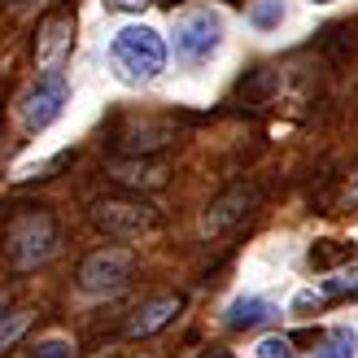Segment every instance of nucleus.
I'll return each mask as SVG.
<instances>
[{
	"label": "nucleus",
	"mask_w": 358,
	"mask_h": 358,
	"mask_svg": "<svg viewBox=\"0 0 358 358\" xmlns=\"http://www.w3.org/2000/svg\"><path fill=\"white\" fill-rule=\"evenodd\" d=\"M149 0H101V9L105 13H140Z\"/></svg>",
	"instance_id": "obj_22"
},
{
	"label": "nucleus",
	"mask_w": 358,
	"mask_h": 358,
	"mask_svg": "<svg viewBox=\"0 0 358 358\" xmlns=\"http://www.w3.org/2000/svg\"><path fill=\"white\" fill-rule=\"evenodd\" d=\"M280 79H284L280 66H258L254 75L241 79L236 92H241V101H249V105H271V101L280 96Z\"/></svg>",
	"instance_id": "obj_13"
},
{
	"label": "nucleus",
	"mask_w": 358,
	"mask_h": 358,
	"mask_svg": "<svg viewBox=\"0 0 358 358\" xmlns=\"http://www.w3.org/2000/svg\"><path fill=\"white\" fill-rule=\"evenodd\" d=\"M354 262V245L350 241H315L310 249H306V266L310 271H328V275H336L341 266H350Z\"/></svg>",
	"instance_id": "obj_12"
},
{
	"label": "nucleus",
	"mask_w": 358,
	"mask_h": 358,
	"mask_svg": "<svg viewBox=\"0 0 358 358\" xmlns=\"http://www.w3.org/2000/svg\"><path fill=\"white\" fill-rule=\"evenodd\" d=\"M258 206V188L254 184H236V188H227L219 201H210V210L201 214V231L206 236H223L227 227H236L241 219H249Z\"/></svg>",
	"instance_id": "obj_8"
},
{
	"label": "nucleus",
	"mask_w": 358,
	"mask_h": 358,
	"mask_svg": "<svg viewBox=\"0 0 358 358\" xmlns=\"http://www.w3.org/2000/svg\"><path fill=\"white\" fill-rule=\"evenodd\" d=\"M70 48V17H48L40 31V44H35V57L44 62V70L57 62V52Z\"/></svg>",
	"instance_id": "obj_14"
},
{
	"label": "nucleus",
	"mask_w": 358,
	"mask_h": 358,
	"mask_svg": "<svg viewBox=\"0 0 358 358\" xmlns=\"http://www.w3.org/2000/svg\"><path fill=\"white\" fill-rule=\"evenodd\" d=\"M92 223L110 236L131 241L140 231L153 227V206L140 201V196H96L92 201Z\"/></svg>",
	"instance_id": "obj_5"
},
{
	"label": "nucleus",
	"mask_w": 358,
	"mask_h": 358,
	"mask_svg": "<svg viewBox=\"0 0 358 358\" xmlns=\"http://www.w3.org/2000/svg\"><path fill=\"white\" fill-rule=\"evenodd\" d=\"M254 358H293V345L284 336H262L254 345Z\"/></svg>",
	"instance_id": "obj_21"
},
{
	"label": "nucleus",
	"mask_w": 358,
	"mask_h": 358,
	"mask_svg": "<svg viewBox=\"0 0 358 358\" xmlns=\"http://www.w3.org/2000/svg\"><path fill=\"white\" fill-rule=\"evenodd\" d=\"M70 105V75L62 66H48L40 79L31 83V92L22 96V105H17V118H22L27 131H44L52 127Z\"/></svg>",
	"instance_id": "obj_4"
},
{
	"label": "nucleus",
	"mask_w": 358,
	"mask_h": 358,
	"mask_svg": "<svg viewBox=\"0 0 358 358\" xmlns=\"http://www.w3.org/2000/svg\"><path fill=\"white\" fill-rule=\"evenodd\" d=\"M31 358H75V345L66 336H48V341H40L31 350Z\"/></svg>",
	"instance_id": "obj_20"
},
{
	"label": "nucleus",
	"mask_w": 358,
	"mask_h": 358,
	"mask_svg": "<svg viewBox=\"0 0 358 358\" xmlns=\"http://www.w3.org/2000/svg\"><path fill=\"white\" fill-rule=\"evenodd\" d=\"M310 358H358V336H354V328H332L324 336V345H319Z\"/></svg>",
	"instance_id": "obj_16"
},
{
	"label": "nucleus",
	"mask_w": 358,
	"mask_h": 358,
	"mask_svg": "<svg viewBox=\"0 0 358 358\" xmlns=\"http://www.w3.org/2000/svg\"><path fill=\"white\" fill-rule=\"evenodd\" d=\"M171 48L162 40V31H153L145 22H127L110 35L105 44V66L122 87H149L166 75Z\"/></svg>",
	"instance_id": "obj_1"
},
{
	"label": "nucleus",
	"mask_w": 358,
	"mask_h": 358,
	"mask_svg": "<svg viewBox=\"0 0 358 358\" xmlns=\"http://www.w3.org/2000/svg\"><path fill=\"white\" fill-rule=\"evenodd\" d=\"M350 206H358V175H354V184H350Z\"/></svg>",
	"instance_id": "obj_24"
},
{
	"label": "nucleus",
	"mask_w": 358,
	"mask_h": 358,
	"mask_svg": "<svg viewBox=\"0 0 358 358\" xmlns=\"http://www.w3.org/2000/svg\"><path fill=\"white\" fill-rule=\"evenodd\" d=\"M319 306H324V293H310V289H306V293H297V297H293V310H297V315L319 310Z\"/></svg>",
	"instance_id": "obj_23"
},
{
	"label": "nucleus",
	"mask_w": 358,
	"mask_h": 358,
	"mask_svg": "<svg viewBox=\"0 0 358 358\" xmlns=\"http://www.w3.org/2000/svg\"><path fill=\"white\" fill-rule=\"evenodd\" d=\"M105 171H110V179L122 188H162L166 184V166L149 162V157H114Z\"/></svg>",
	"instance_id": "obj_9"
},
{
	"label": "nucleus",
	"mask_w": 358,
	"mask_h": 358,
	"mask_svg": "<svg viewBox=\"0 0 358 358\" xmlns=\"http://www.w3.org/2000/svg\"><path fill=\"white\" fill-rule=\"evenodd\" d=\"M27 324H31V315H27V310H13V315L0 319V354L17 345V336L27 332Z\"/></svg>",
	"instance_id": "obj_19"
},
{
	"label": "nucleus",
	"mask_w": 358,
	"mask_h": 358,
	"mask_svg": "<svg viewBox=\"0 0 358 358\" xmlns=\"http://www.w3.org/2000/svg\"><path fill=\"white\" fill-rule=\"evenodd\" d=\"M227 40V22L219 9H184L175 17V57L184 70H201L219 57Z\"/></svg>",
	"instance_id": "obj_2"
},
{
	"label": "nucleus",
	"mask_w": 358,
	"mask_h": 358,
	"mask_svg": "<svg viewBox=\"0 0 358 358\" xmlns=\"http://www.w3.org/2000/svg\"><path fill=\"white\" fill-rule=\"evenodd\" d=\"M280 315L275 301H266L258 293H245L236 301H227V310H223V324L231 332H245V328H262V324H271V319Z\"/></svg>",
	"instance_id": "obj_10"
},
{
	"label": "nucleus",
	"mask_w": 358,
	"mask_h": 358,
	"mask_svg": "<svg viewBox=\"0 0 358 358\" xmlns=\"http://www.w3.org/2000/svg\"><path fill=\"white\" fill-rule=\"evenodd\" d=\"M5 5H9V0H5Z\"/></svg>",
	"instance_id": "obj_27"
},
{
	"label": "nucleus",
	"mask_w": 358,
	"mask_h": 358,
	"mask_svg": "<svg viewBox=\"0 0 358 358\" xmlns=\"http://www.w3.org/2000/svg\"><path fill=\"white\" fill-rule=\"evenodd\" d=\"M284 22H289V0H254V5H249V27L258 35H271Z\"/></svg>",
	"instance_id": "obj_15"
},
{
	"label": "nucleus",
	"mask_w": 358,
	"mask_h": 358,
	"mask_svg": "<svg viewBox=\"0 0 358 358\" xmlns=\"http://www.w3.org/2000/svg\"><path fill=\"white\" fill-rule=\"evenodd\" d=\"M319 293H324V297H358V262H350L336 275H328Z\"/></svg>",
	"instance_id": "obj_18"
},
{
	"label": "nucleus",
	"mask_w": 358,
	"mask_h": 358,
	"mask_svg": "<svg viewBox=\"0 0 358 358\" xmlns=\"http://www.w3.org/2000/svg\"><path fill=\"white\" fill-rule=\"evenodd\" d=\"M175 140V127L162 118H131V122H122V127L110 136V145L122 153V157H149L157 149H166Z\"/></svg>",
	"instance_id": "obj_7"
},
{
	"label": "nucleus",
	"mask_w": 358,
	"mask_h": 358,
	"mask_svg": "<svg viewBox=\"0 0 358 358\" xmlns=\"http://www.w3.org/2000/svg\"><path fill=\"white\" fill-rule=\"evenodd\" d=\"M179 310H184V301H179V297H153V301H145V306L127 319V336H153V332H162Z\"/></svg>",
	"instance_id": "obj_11"
},
{
	"label": "nucleus",
	"mask_w": 358,
	"mask_h": 358,
	"mask_svg": "<svg viewBox=\"0 0 358 358\" xmlns=\"http://www.w3.org/2000/svg\"><path fill=\"white\" fill-rule=\"evenodd\" d=\"M52 249H57V223H52L48 210L17 214L13 227L5 231V258H9V266H17V271H31V266L48 262Z\"/></svg>",
	"instance_id": "obj_3"
},
{
	"label": "nucleus",
	"mask_w": 358,
	"mask_h": 358,
	"mask_svg": "<svg viewBox=\"0 0 358 358\" xmlns=\"http://www.w3.org/2000/svg\"><path fill=\"white\" fill-rule=\"evenodd\" d=\"M127 280H131V258L118 254V249H101L79 266V289L87 297H110L118 289H127Z\"/></svg>",
	"instance_id": "obj_6"
},
{
	"label": "nucleus",
	"mask_w": 358,
	"mask_h": 358,
	"mask_svg": "<svg viewBox=\"0 0 358 358\" xmlns=\"http://www.w3.org/2000/svg\"><path fill=\"white\" fill-rule=\"evenodd\" d=\"M306 5H332V0H306Z\"/></svg>",
	"instance_id": "obj_26"
},
{
	"label": "nucleus",
	"mask_w": 358,
	"mask_h": 358,
	"mask_svg": "<svg viewBox=\"0 0 358 358\" xmlns=\"http://www.w3.org/2000/svg\"><path fill=\"white\" fill-rule=\"evenodd\" d=\"M0 319H5V293H0Z\"/></svg>",
	"instance_id": "obj_25"
},
{
	"label": "nucleus",
	"mask_w": 358,
	"mask_h": 358,
	"mask_svg": "<svg viewBox=\"0 0 358 358\" xmlns=\"http://www.w3.org/2000/svg\"><path fill=\"white\" fill-rule=\"evenodd\" d=\"M319 48H324L332 62H345L350 52H354V27H350V22H341V27H328L324 35H319Z\"/></svg>",
	"instance_id": "obj_17"
}]
</instances>
